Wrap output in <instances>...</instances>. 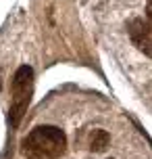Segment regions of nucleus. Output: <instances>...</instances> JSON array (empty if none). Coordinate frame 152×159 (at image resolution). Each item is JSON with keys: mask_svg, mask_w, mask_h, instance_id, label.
I'll return each instance as SVG.
<instances>
[{"mask_svg": "<svg viewBox=\"0 0 152 159\" xmlns=\"http://www.w3.org/2000/svg\"><path fill=\"white\" fill-rule=\"evenodd\" d=\"M67 153V134L56 126H36L21 140V155L27 159H61Z\"/></svg>", "mask_w": 152, "mask_h": 159, "instance_id": "f257e3e1", "label": "nucleus"}, {"mask_svg": "<svg viewBox=\"0 0 152 159\" xmlns=\"http://www.w3.org/2000/svg\"><path fill=\"white\" fill-rule=\"evenodd\" d=\"M11 105H8V124L11 128H19L21 119L27 113L33 94V69L29 65H21L11 80Z\"/></svg>", "mask_w": 152, "mask_h": 159, "instance_id": "f03ea898", "label": "nucleus"}, {"mask_svg": "<svg viewBox=\"0 0 152 159\" xmlns=\"http://www.w3.org/2000/svg\"><path fill=\"white\" fill-rule=\"evenodd\" d=\"M127 34L131 42H133V46L140 50V52H144L146 57H150L152 59V25L144 19H131L127 23Z\"/></svg>", "mask_w": 152, "mask_h": 159, "instance_id": "7ed1b4c3", "label": "nucleus"}, {"mask_svg": "<svg viewBox=\"0 0 152 159\" xmlns=\"http://www.w3.org/2000/svg\"><path fill=\"white\" fill-rule=\"evenodd\" d=\"M108 144H111V134L106 130H102V128L92 130V134H90V151L104 153L108 149Z\"/></svg>", "mask_w": 152, "mask_h": 159, "instance_id": "20e7f679", "label": "nucleus"}, {"mask_svg": "<svg viewBox=\"0 0 152 159\" xmlns=\"http://www.w3.org/2000/svg\"><path fill=\"white\" fill-rule=\"evenodd\" d=\"M146 17H148V21L152 25V0H148V4H146Z\"/></svg>", "mask_w": 152, "mask_h": 159, "instance_id": "39448f33", "label": "nucleus"}, {"mask_svg": "<svg viewBox=\"0 0 152 159\" xmlns=\"http://www.w3.org/2000/svg\"><path fill=\"white\" fill-rule=\"evenodd\" d=\"M111 159H112V157H111Z\"/></svg>", "mask_w": 152, "mask_h": 159, "instance_id": "423d86ee", "label": "nucleus"}]
</instances>
